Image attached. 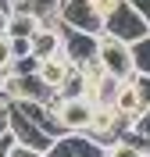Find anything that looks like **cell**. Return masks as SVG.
Returning a JSON list of instances; mask_svg holds the SVG:
<instances>
[{"mask_svg":"<svg viewBox=\"0 0 150 157\" xmlns=\"http://www.w3.org/2000/svg\"><path fill=\"white\" fill-rule=\"evenodd\" d=\"M100 36H114V39H121V43H136V39L150 36V21L132 7L129 0H121L118 7L104 18V32H100Z\"/></svg>","mask_w":150,"mask_h":157,"instance_id":"6da1fadb","label":"cell"},{"mask_svg":"<svg viewBox=\"0 0 150 157\" xmlns=\"http://www.w3.org/2000/svg\"><path fill=\"white\" fill-rule=\"evenodd\" d=\"M97 50H100V36L97 32H82V29L61 25V57L68 61L71 68H82V64L97 61Z\"/></svg>","mask_w":150,"mask_h":157,"instance_id":"7a4b0ae2","label":"cell"},{"mask_svg":"<svg viewBox=\"0 0 150 157\" xmlns=\"http://www.w3.org/2000/svg\"><path fill=\"white\" fill-rule=\"evenodd\" d=\"M97 61L104 64V71H107V75L121 78V82L136 75V71H132V50H129V43H121V39H114V36H100Z\"/></svg>","mask_w":150,"mask_h":157,"instance_id":"3957f363","label":"cell"},{"mask_svg":"<svg viewBox=\"0 0 150 157\" xmlns=\"http://www.w3.org/2000/svg\"><path fill=\"white\" fill-rule=\"evenodd\" d=\"M104 143L93 139L90 132H61L54 143H50L47 157H104Z\"/></svg>","mask_w":150,"mask_h":157,"instance_id":"277c9868","label":"cell"},{"mask_svg":"<svg viewBox=\"0 0 150 157\" xmlns=\"http://www.w3.org/2000/svg\"><path fill=\"white\" fill-rule=\"evenodd\" d=\"M54 118L64 132H86L93 118V104L82 97H57L54 100Z\"/></svg>","mask_w":150,"mask_h":157,"instance_id":"5b68a950","label":"cell"},{"mask_svg":"<svg viewBox=\"0 0 150 157\" xmlns=\"http://www.w3.org/2000/svg\"><path fill=\"white\" fill-rule=\"evenodd\" d=\"M61 25L68 29H82V32H104V18L97 14L93 0H64L61 4Z\"/></svg>","mask_w":150,"mask_h":157,"instance_id":"8992f818","label":"cell"},{"mask_svg":"<svg viewBox=\"0 0 150 157\" xmlns=\"http://www.w3.org/2000/svg\"><path fill=\"white\" fill-rule=\"evenodd\" d=\"M11 111V136H14V143H21V147H29V150H40V154H47L50 143H54V136H50L47 128H40L36 121H29L25 114H18L14 107Z\"/></svg>","mask_w":150,"mask_h":157,"instance_id":"52a82bcc","label":"cell"},{"mask_svg":"<svg viewBox=\"0 0 150 157\" xmlns=\"http://www.w3.org/2000/svg\"><path fill=\"white\" fill-rule=\"evenodd\" d=\"M29 50H32V57H54V54H61V21L57 25H43V29L32 32L29 39Z\"/></svg>","mask_w":150,"mask_h":157,"instance_id":"ba28073f","label":"cell"},{"mask_svg":"<svg viewBox=\"0 0 150 157\" xmlns=\"http://www.w3.org/2000/svg\"><path fill=\"white\" fill-rule=\"evenodd\" d=\"M36 29H43V21L36 18V14H29L25 7H14L11 18H7V25H4V36L7 39H32Z\"/></svg>","mask_w":150,"mask_h":157,"instance_id":"9c48e42d","label":"cell"},{"mask_svg":"<svg viewBox=\"0 0 150 157\" xmlns=\"http://www.w3.org/2000/svg\"><path fill=\"white\" fill-rule=\"evenodd\" d=\"M68 71H71V64H68L64 57H61V54H54V57H43V61H40V71H36V75H40L43 82H47V86L54 89V93H57V89L64 86Z\"/></svg>","mask_w":150,"mask_h":157,"instance_id":"30bf717a","label":"cell"},{"mask_svg":"<svg viewBox=\"0 0 150 157\" xmlns=\"http://www.w3.org/2000/svg\"><path fill=\"white\" fill-rule=\"evenodd\" d=\"M114 111H118V114H125V118H136V114L143 111L140 93H136V86H132V78H125V82H121L118 97H114Z\"/></svg>","mask_w":150,"mask_h":157,"instance_id":"8fae6325","label":"cell"},{"mask_svg":"<svg viewBox=\"0 0 150 157\" xmlns=\"http://www.w3.org/2000/svg\"><path fill=\"white\" fill-rule=\"evenodd\" d=\"M129 50H132V71L136 75H150V36L129 43Z\"/></svg>","mask_w":150,"mask_h":157,"instance_id":"7c38bea8","label":"cell"},{"mask_svg":"<svg viewBox=\"0 0 150 157\" xmlns=\"http://www.w3.org/2000/svg\"><path fill=\"white\" fill-rule=\"evenodd\" d=\"M104 157H150V154H147V150H140L136 143H129V139H114V143H107Z\"/></svg>","mask_w":150,"mask_h":157,"instance_id":"4fadbf2b","label":"cell"},{"mask_svg":"<svg viewBox=\"0 0 150 157\" xmlns=\"http://www.w3.org/2000/svg\"><path fill=\"white\" fill-rule=\"evenodd\" d=\"M11 71H18V75H36L40 71V57H14V64H11Z\"/></svg>","mask_w":150,"mask_h":157,"instance_id":"5bb4252c","label":"cell"},{"mask_svg":"<svg viewBox=\"0 0 150 157\" xmlns=\"http://www.w3.org/2000/svg\"><path fill=\"white\" fill-rule=\"evenodd\" d=\"M129 132H136V136H143V139H150V107H143L140 114L132 118V128Z\"/></svg>","mask_w":150,"mask_h":157,"instance_id":"9a60e30c","label":"cell"},{"mask_svg":"<svg viewBox=\"0 0 150 157\" xmlns=\"http://www.w3.org/2000/svg\"><path fill=\"white\" fill-rule=\"evenodd\" d=\"M11 64H14V54H11V39L0 32V75H4V71H11Z\"/></svg>","mask_w":150,"mask_h":157,"instance_id":"2e32d148","label":"cell"},{"mask_svg":"<svg viewBox=\"0 0 150 157\" xmlns=\"http://www.w3.org/2000/svg\"><path fill=\"white\" fill-rule=\"evenodd\" d=\"M132 86H136V93H140V104L150 107V75H132Z\"/></svg>","mask_w":150,"mask_h":157,"instance_id":"e0dca14e","label":"cell"},{"mask_svg":"<svg viewBox=\"0 0 150 157\" xmlns=\"http://www.w3.org/2000/svg\"><path fill=\"white\" fill-rule=\"evenodd\" d=\"M14 7H18V0H0V32H4V25H7V18H11Z\"/></svg>","mask_w":150,"mask_h":157,"instance_id":"ac0fdd59","label":"cell"},{"mask_svg":"<svg viewBox=\"0 0 150 157\" xmlns=\"http://www.w3.org/2000/svg\"><path fill=\"white\" fill-rule=\"evenodd\" d=\"M118 4H121V0H93V7H97V14H100V18H107V14L118 7Z\"/></svg>","mask_w":150,"mask_h":157,"instance_id":"d6986e66","label":"cell"},{"mask_svg":"<svg viewBox=\"0 0 150 157\" xmlns=\"http://www.w3.org/2000/svg\"><path fill=\"white\" fill-rule=\"evenodd\" d=\"M11 54H14V57H29V54H32L29 39H11Z\"/></svg>","mask_w":150,"mask_h":157,"instance_id":"ffe728a7","label":"cell"},{"mask_svg":"<svg viewBox=\"0 0 150 157\" xmlns=\"http://www.w3.org/2000/svg\"><path fill=\"white\" fill-rule=\"evenodd\" d=\"M7 157H47V154H40V150H29V147H21V143H14Z\"/></svg>","mask_w":150,"mask_h":157,"instance_id":"44dd1931","label":"cell"},{"mask_svg":"<svg viewBox=\"0 0 150 157\" xmlns=\"http://www.w3.org/2000/svg\"><path fill=\"white\" fill-rule=\"evenodd\" d=\"M4 132H11V111H7V104H0V136Z\"/></svg>","mask_w":150,"mask_h":157,"instance_id":"7402d4cb","label":"cell"},{"mask_svg":"<svg viewBox=\"0 0 150 157\" xmlns=\"http://www.w3.org/2000/svg\"><path fill=\"white\" fill-rule=\"evenodd\" d=\"M11 147H14V136H11V132H4V136H0V157H7Z\"/></svg>","mask_w":150,"mask_h":157,"instance_id":"603a6c76","label":"cell"},{"mask_svg":"<svg viewBox=\"0 0 150 157\" xmlns=\"http://www.w3.org/2000/svg\"><path fill=\"white\" fill-rule=\"evenodd\" d=\"M129 4H132V7H136V11L143 14V18L150 21V0H129Z\"/></svg>","mask_w":150,"mask_h":157,"instance_id":"cb8c5ba5","label":"cell"},{"mask_svg":"<svg viewBox=\"0 0 150 157\" xmlns=\"http://www.w3.org/2000/svg\"><path fill=\"white\" fill-rule=\"evenodd\" d=\"M0 104H4V100H0Z\"/></svg>","mask_w":150,"mask_h":157,"instance_id":"d4e9b609","label":"cell"}]
</instances>
